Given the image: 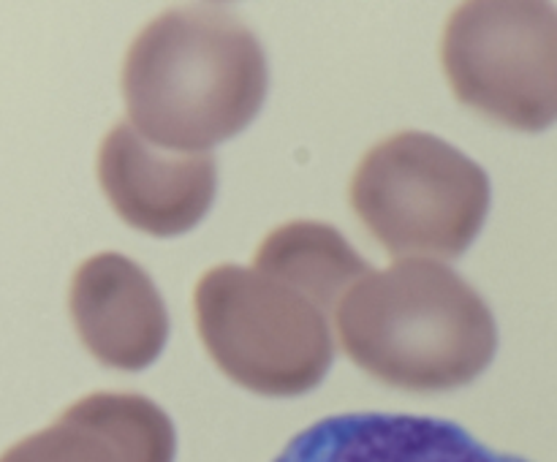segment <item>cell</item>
<instances>
[{"mask_svg":"<svg viewBox=\"0 0 557 462\" xmlns=\"http://www.w3.org/2000/svg\"><path fill=\"white\" fill-rule=\"evenodd\" d=\"M264 49L221 5H185L150 22L123 60L131 128L161 150L205 152L237 136L267 96Z\"/></svg>","mask_w":557,"mask_h":462,"instance_id":"cell-1","label":"cell"},{"mask_svg":"<svg viewBox=\"0 0 557 462\" xmlns=\"http://www.w3.org/2000/svg\"><path fill=\"white\" fill-rule=\"evenodd\" d=\"M335 332L357 367L406 391L471 384L498 348L482 294L435 259H397L359 277L337 304Z\"/></svg>","mask_w":557,"mask_h":462,"instance_id":"cell-2","label":"cell"},{"mask_svg":"<svg viewBox=\"0 0 557 462\" xmlns=\"http://www.w3.org/2000/svg\"><path fill=\"white\" fill-rule=\"evenodd\" d=\"M194 310L212 362L253 395L297 397L330 373V310L283 277L212 266L196 283Z\"/></svg>","mask_w":557,"mask_h":462,"instance_id":"cell-3","label":"cell"},{"mask_svg":"<svg viewBox=\"0 0 557 462\" xmlns=\"http://www.w3.org/2000/svg\"><path fill=\"white\" fill-rule=\"evenodd\" d=\"M348 196L395 259H455L482 232L490 177L441 136L400 130L359 161Z\"/></svg>","mask_w":557,"mask_h":462,"instance_id":"cell-4","label":"cell"},{"mask_svg":"<svg viewBox=\"0 0 557 462\" xmlns=\"http://www.w3.org/2000/svg\"><path fill=\"white\" fill-rule=\"evenodd\" d=\"M441 63L462 107L506 128L557 123V9L539 0H473L449 14Z\"/></svg>","mask_w":557,"mask_h":462,"instance_id":"cell-5","label":"cell"},{"mask_svg":"<svg viewBox=\"0 0 557 462\" xmlns=\"http://www.w3.org/2000/svg\"><path fill=\"white\" fill-rule=\"evenodd\" d=\"M98 183L128 226L152 237L190 232L215 199L218 172L207 152L161 150L120 123L98 147Z\"/></svg>","mask_w":557,"mask_h":462,"instance_id":"cell-6","label":"cell"},{"mask_svg":"<svg viewBox=\"0 0 557 462\" xmlns=\"http://www.w3.org/2000/svg\"><path fill=\"white\" fill-rule=\"evenodd\" d=\"M71 321L101 364L136 373L161 357L169 313L156 283L123 253H98L71 277Z\"/></svg>","mask_w":557,"mask_h":462,"instance_id":"cell-7","label":"cell"},{"mask_svg":"<svg viewBox=\"0 0 557 462\" xmlns=\"http://www.w3.org/2000/svg\"><path fill=\"white\" fill-rule=\"evenodd\" d=\"M174 424L134 391H92L49 427L16 440L0 462H174Z\"/></svg>","mask_w":557,"mask_h":462,"instance_id":"cell-8","label":"cell"},{"mask_svg":"<svg viewBox=\"0 0 557 462\" xmlns=\"http://www.w3.org/2000/svg\"><path fill=\"white\" fill-rule=\"evenodd\" d=\"M272 462H528L460 424L408 413H337L288 440Z\"/></svg>","mask_w":557,"mask_h":462,"instance_id":"cell-9","label":"cell"},{"mask_svg":"<svg viewBox=\"0 0 557 462\" xmlns=\"http://www.w3.org/2000/svg\"><path fill=\"white\" fill-rule=\"evenodd\" d=\"M256 270L288 280L335 313L348 288L370 264L330 223L292 221L264 237L253 255Z\"/></svg>","mask_w":557,"mask_h":462,"instance_id":"cell-10","label":"cell"}]
</instances>
